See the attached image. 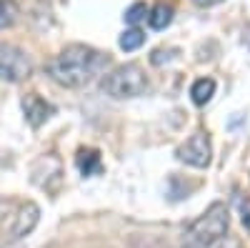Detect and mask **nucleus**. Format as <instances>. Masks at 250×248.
<instances>
[{"label": "nucleus", "mask_w": 250, "mask_h": 248, "mask_svg": "<svg viewBox=\"0 0 250 248\" xmlns=\"http://www.w3.org/2000/svg\"><path fill=\"white\" fill-rule=\"evenodd\" d=\"M35 165H38V168H40V165H53V178L60 180V160H58L55 156H43L40 160H35ZM40 188H45V191H48V171H45V180L40 183Z\"/></svg>", "instance_id": "4468645a"}, {"label": "nucleus", "mask_w": 250, "mask_h": 248, "mask_svg": "<svg viewBox=\"0 0 250 248\" xmlns=\"http://www.w3.org/2000/svg\"><path fill=\"white\" fill-rule=\"evenodd\" d=\"M175 156H178V160L193 165V168H208V165H210V156H213L210 135H208L205 131H195V133L175 151Z\"/></svg>", "instance_id": "39448f33"}, {"label": "nucleus", "mask_w": 250, "mask_h": 248, "mask_svg": "<svg viewBox=\"0 0 250 248\" xmlns=\"http://www.w3.org/2000/svg\"><path fill=\"white\" fill-rule=\"evenodd\" d=\"M0 248H18L15 241H0Z\"/></svg>", "instance_id": "f3484780"}, {"label": "nucleus", "mask_w": 250, "mask_h": 248, "mask_svg": "<svg viewBox=\"0 0 250 248\" xmlns=\"http://www.w3.org/2000/svg\"><path fill=\"white\" fill-rule=\"evenodd\" d=\"M215 95V80L213 78H200L193 83L190 88V98L195 106H205V103H210V98Z\"/></svg>", "instance_id": "9d476101"}, {"label": "nucleus", "mask_w": 250, "mask_h": 248, "mask_svg": "<svg viewBox=\"0 0 250 248\" xmlns=\"http://www.w3.org/2000/svg\"><path fill=\"white\" fill-rule=\"evenodd\" d=\"M23 113H25V120L30 123L33 128H40L43 123L55 113V108H53V103H48L45 98H40L38 93H28L25 98H23Z\"/></svg>", "instance_id": "0eeeda50"}, {"label": "nucleus", "mask_w": 250, "mask_h": 248, "mask_svg": "<svg viewBox=\"0 0 250 248\" xmlns=\"http://www.w3.org/2000/svg\"><path fill=\"white\" fill-rule=\"evenodd\" d=\"M103 90H105L110 98H135V95H143L148 90V75L145 70L138 66V63H125V66H118L115 70H110L103 80Z\"/></svg>", "instance_id": "7ed1b4c3"}, {"label": "nucleus", "mask_w": 250, "mask_h": 248, "mask_svg": "<svg viewBox=\"0 0 250 248\" xmlns=\"http://www.w3.org/2000/svg\"><path fill=\"white\" fill-rule=\"evenodd\" d=\"M173 15H175V10L170 3H158L153 10H148V23L153 30H165L173 23Z\"/></svg>", "instance_id": "1a4fd4ad"}, {"label": "nucleus", "mask_w": 250, "mask_h": 248, "mask_svg": "<svg viewBox=\"0 0 250 248\" xmlns=\"http://www.w3.org/2000/svg\"><path fill=\"white\" fill-rule=\"evenodd\" d=\"M145 15H148V5L145 3H133L128 10H125V23L135 28L140 20H145Z\"/></svg>", "instance_id": "ddd939ff"}, {"label": "nucleus", "mask_w": 250, "mask_h": 248, "mask_svg": "<svg viewBox=\"0 0 250 248\" xmlns=\"http://www.w3.org/2000/svg\"><path fill=\"white\" fill-rule=\"evenodd\" d=\"M18 15H20V8L15 0H0V30L13 28Z\"/></svg>", "instance_id": "9b49d317"}, {"label": "nucleus", "mask_w": 250, "mask_h": 248, "mask_svg": "<svg viewBox=\"0 0 250 248\" xmlns=\"http://www.w3.org/2000/svg\"><path fill=\"white\" fill-rule=\"evenodd\" d=\"M238 208H240V221L250 231V196H238Z\"/></svg>", "instance_id": "2eb2a0df"}, {"label": "nucleus", "mask_w": 250, "mask_h": 248, "mask_svg": "<svg viewBox=\"0 0 250 248\" xmlns=\"http://www.w3.org/2000/svg\"><path fill=\"white\" fill-rule=\"evenodd\" d=\"M110 63L108 53H100L90 45H68L62 48L58 55H53L45 68L48 75L58 83V86H65V88H83Z\"/></svg>", "instance_id": "f257e3e1"}, {"label": "nucleus", "mask_w": 250, "mask_h": 248, "mask_svg": "<svg viewBox=\"0 0 250 248\" xmlns=\"http://www.w3.org/2000/svg\"><path fill=\"white\" fill-rule=\"evenodd\" d=\"M195 5H200V8H210V5H218V3H223V0H193Z\"/></svg>", "instance_id": "dca6fc26"}, {"label": "nucleus", "mask_w": 250, "mask_h": 248, "mask_svg": "<svg viewBox=\"0 0 250 248\" xmlns=\"http://www.w3.org/2000/svg\"><path fill=\"white\" fill-rule=\"evenodd\" d=\"M33 66H30V58L10 45V43H0V80H8V83H20L30 75Z\"/></svg>", "instance_id": "20e7f679"}, {"label": "nucleus", "mask_w": 250, "mask_h": 248, "mask_svg": "<svg viewBox=\"0 0 250 248\" xmlns=\"http://www.w3.org/2000/svg\"><path fill=\"white\" fill-rule=\"evenodd\" d=\"M75 165L85 178H93V176L103 173V158L95 148H80L78 156H75Z\"/></svg>", "instance_id": "6e6552de"}, {"label": "nucleus", "mask_w": 250, "mask_h": 248, "mask_svg": "<svg viewBox=\"0 0 250 248\" xmlns=\"http://www.w3.org/2000/svg\"><path fill=\"white\" fill-rule=\"evenodd\" d=\"M38 221H40L38 203H33V201L20 203L18 211H15L13 218H10V225H8V241H20V238L30 236V233L35 231Z\"/></svg>", "instance_id": "423d86ee"}, {"label": "nucleus", "mask_w": 250, "mask_h": 248, "mask_svg": "<svg viewBox=\"0 0 250 248\" xmlns=\"http://www.w3.org/2000/svg\"><path fill=\"white\" fill-rule=\"evenodd\" d=\"M143 43H145V33L138 30V28H130V30H125V33L120 35V48H123L125 53L138 50Z\"/></svg>", "instance_id": "f8f14e48"}, {"label": "nucleus", "mask_w": 250, "mask_h": 248, "mask_svg": "<svg viewBox=\"0 0 250 248\" xmlns=\"http://www.w3.org/2000/svg\"><path fill=\"white\" fill-rule=\"evenodd\" d=\"M228 225H230V213H228V205L215 201L210 208H208L200 218H195L188 228V236L190 241L200 248H208L218 243L225 233H228Z\"/></svg>", "instance_id": "f03ea898"}]
</instances>
